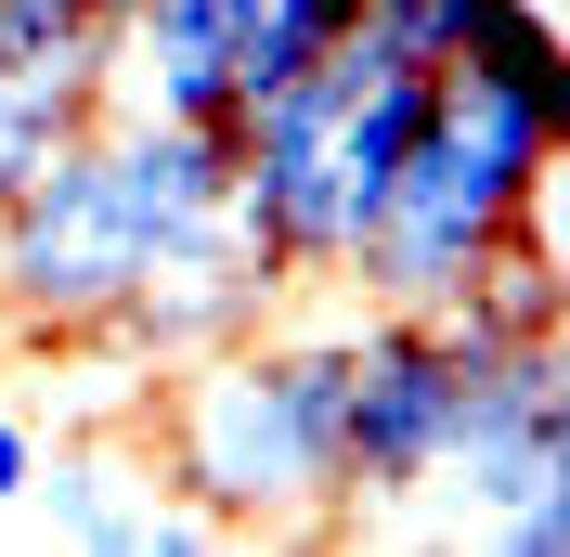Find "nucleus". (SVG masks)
<instances>
[{
    "instance_id": "obj_9",
    "label": "nucleus",
    "mask_w": 570,
    "mask_h": 557,
    "mask_svg": "<svg viewBox=\"0 0 570 557\" xmlns=\"http://www.w3.org/2000/svg\"><path fill=\"white\" fill-rule=\"evenodd\" d=\"M52 531H66V545H105V557L208 545V519H195L181 492H156L142 467H117V453H52Z\"/></svg>"
},
{
    "instance_id": "obj_4",
    "label": "nucleus",
    "mask_w": 570,
    "mask_h": 557,
    "mask_svg": "<svg viewBox=\"0 0 570 557\" xmlns=\"http://www.w3.org/2000/svg\"><path fill=\"white\" fill-rule=\"evenodd\" d=\"M337 416H351V350L337 338H285V350L220 338L195 363H169L156 416H142L156 428V492H181L208 531H324V519H351Z\"/></svg>"
},
{
    "instance_id": "obj_10",
    "label": "nucleus",
    "mask_w": 570,
    "mask_h": 557,
    "mask_svg": "<svg viewBox=\"0 0 570 557\" xmlns=\"http://www.w3.org/2000/svg\"><path fill=\"white\" fill-rule=\"evenodd\" d=\"M142 0H0V78H52V91H117Z\"/></svg>"
},
{
    "instance_id": "obj_12",
    "label": "nucleus",
    "mask_w": 570,
    "mask_h": 557,
    "mask_svg": "<svg viewBox=\"0 0 570 557\" xmlns=\"http://www.w3.org/2000/svg\"><path fill=\"white\" fill-rule=\"evenodd\" d=\"M351 27H363V0H259V13H247V66H234V117L273 105L285 78H312Z\"/></svg>"
},
{
    "instance_id": "obj_5",
    "label": "nucleus",
    "mask_w": 570,
    "mask_h": 557,
    "mask_svg": "<svg viewBox=\"0 0 570 557\" xmlns=\"http://www.w3.org/2000/svg\"><path fill=\"white\" fill-rule=\"evenodd\" d=\"M428 492H454L505 557H570V338H466Z\"/></svg>"
},
{
    "instance_id": "obj_1",
    "label": "nucleus",
    "mask_w": 570,
    "mask_h": 557,
    "mask_svg": "<svg viewBox=\"0 0 570 557\" xmlns=\"http://www.w3.org/2000/svg\"><path fill=\"white\" fill-rule=\"evenodd\" d=\"M570 143V52L532 0H493V27L428 78V117L402 143L390 195L337 273H363L390 312H441L519 221L544 208V169Z\"/></svg>"
},
{
    "instance_id": "obj_8",
    "label": "nucleus",
    "mask_w": 570,
    "mask_h": 557,
    "mask_svg": "<svg viewBox=\"0 0 570 557\" xmlns=\"http://www.w3.org/2000/svg\"><path fill=\"white\" fill-rule=\"evenodd\" d=\"M247 13H259V0H142V13H130L142 117H181V130H234V66H247Z\"/></svg>"
},
{
    "instance_id": "obj_2",
    "label": "nucleus",
    "mask_w": 570,
    "mask_h": 557,
    "mask_svg": "<svg viewBox=\"0 0 570 557\" xmlns=\"http://www.w3.org/2000/svg\"><path fill=\"white\" fill-rule=\"evenodd\" d=\"M234 208V130H181V117H130L52 156V169L0 208V324L39 350H78L91 324L156 273V246Z\"/></svg>"
},
{
    "instance_id": "obj_13",
    "label": "nucleus",
    "mask_w": 570,
    "mask_h": 557,
    "mask_svg": "<svg viewBox=\"0 0 570 557\" xmlns=\"http://www.w3.org/2000/svg\"><path fill=\"white\" fill-rule=\"evenodd\" d=\"M105 117V91H52V78H0V208L27 195L52 156H66L78 130Z\"/></svg>"
},
{
    "instance_id": "obj_14",
    "label": "nucleus",
    "mask_w": 570,
    "mask_h": 557,
    "mask_svg": "<svg viewBox=\"0 0 570 557\" xmlns=\"http://www.w3.org/2000/svg\"><path fill=\"white\" fill-rule=\"evenodd\" d=\"M363 13H376V27H402L415 52H441V66H454L466 39L493 27V0H363Z\"/></svg>"
},
{
    "instance_id": "obj_11",
    "label": "nucleus",
    "mask_w": 570,
    "mask_h": 557,
    "mask_svg": "<svg viewBox=\"0 0 570 557\" xmlns=\"http://www.w3.org/2000/svg\"><path fill=\"white\" fill-rule=\"evenodd\" d=\"M441 312H454L466 338H570V273H558V246H544V208L519 221V234H505Z\"/></svg>"
},
{
    "instance_id": "obj_15",
    "label": "nucleus",
    "mask_w": 570,
    "mask_h": 557,
    "mask_svg": "<svg viewBox=\"0 0 570 557\" xmlns=\"http://www.w3.org/2000/svg\"><path fill=\"white\" fill-rule=\"evenodd\" d=\"M13 492H39V428L27 416H0V506H13Z\"/></svg>"
},
{
    "instance_id": "obj_3",
    "label": "nucleus",
    "mask_w": 570,
    "mask_h": 557,
    "mask_svg": "<svg viewBox=\"0 0 570 557\" xmlns=\"http://www.w3.org/2000/svg\"><path fill=\"white\" fill-rule=\"evenodd\" d=\"M428 78H441V52H415L402 27L363 13L312 78H285L273 105L234 117V234H247L285 285L337 273L363 246V221H376V195H390V169H402V143H415V117H428Z\"/></svg>"
},
{
    "instance_id": "obj_6",
    "label": "nucleus",
    "mask_w": 570,
    "mask_h": 557,
    "mask_svg": "<svg viewBox=\"0 0 570 557\" xmlns=\"http://www.w3.org/2000/svg\"><path fill=\"white\" fill-rule=\"evenodd\" d=\"M351 350V416H337V480L351 506H415L428 467H441V428H454V377H466V324L454 312H390Z\"/></svg>"
},
{
    "instance_id": "obj_7",
    "label": "nucleus",
    "mask_w": 570,
    "mask_h": 557,
    "mask_svg": "<svg viewBox=\"0 0 570 557\" xmlns=\"http://www.w3.org/2000/svg\"><path fill=\"white\" fill-rule=\"evenodd\" d=\"M273 285H285V273L234 234V208H220V221H195V234L156 246V273H142L78 350H91V363H156V377H169V363H195V350L247 338V324L273 312Z\"/></svg>"
}]
</instances>
